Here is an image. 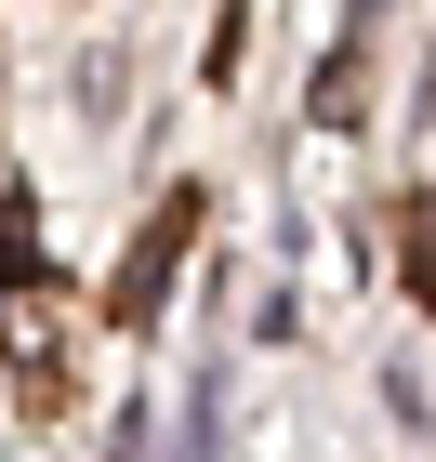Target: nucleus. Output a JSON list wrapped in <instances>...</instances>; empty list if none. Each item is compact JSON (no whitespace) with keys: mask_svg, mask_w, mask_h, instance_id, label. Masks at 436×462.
<instances>
[{"mask_svg":"<svg viewBox=\"0 0 436 462\" xmlns=\"http://www.w3.org/2000/svg\"><path fill=\"white\" fill-rule=\"evenodd\" d=\"M0 344H14V356H53V304H40V291H27V304H0Z\"/></svg>","mask_w":436,"mask_h":462,"instance_id":"2","label":"nucleus"},{"mask_svg":"<svg viewBox=\"0 0 436 462\" xmlns=\"http://www.w3.org/2000/svg\"><path fill=\"white\" fill-rule=\"evenodd\" d=\"M185 225H199V199H159V225H145V238H133V278H119V304H133V318H145V304H159V278H172V251H185Z\"/></svg>","mask_w":436,"mask_h":462,"instance_id":"1","label":"nucleus"}]
</instances>
